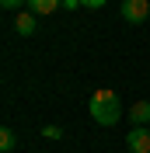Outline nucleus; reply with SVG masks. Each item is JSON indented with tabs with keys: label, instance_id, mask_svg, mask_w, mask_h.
<instances>
[{
	"label": "nucleus",
	"instance_id": "obj_10",
	"mask_svg": "<svg viewBox=\"0 0 150 153\" xmlns=\"http://www.w3.org/2000/svg\"><path fill=\"white\" fill-rule=\"evenodd\" d=\"M84 7H91V10H98V7H105V0H80Z\"/></svg>",
	"mask_w": 150,
	"mask_h": 153
},
{
	"label": "nucleus",
	"instance_id": "obj_2",
	"mask_svg": "<svg viewBox=\"0 0 150 153\" xmlns=\"http://www.w3.org/2000/svg\"><path fill=\"white\" fill-rule=\"evenodd\" d=\"M150 14V0H126L122 4V18L129 21V25H143Z\"/></svg>",
	"mask_w": 150,
	"mask_h": 153
},
{
	"label": "nucleus",
	"instance_id": "obj_6",
	"mask_svg": "<svg viewBox=\"0 0 150 153\" xmlns=\"http://www.w3.org/2000/svg\"><path fill=\"white\" fill-rule=\"evenodd\" d=\"M63 7V0H28V10L32 14H52V10Z\"/></svg>",
	"mask_w": 150,
	"mask_h": 153
},
{
	"label": "nucleus",
	"instance_id": "obj_4",
	"mask_svg": "<svg viewBox=\"0 0 150 153\" xmlns=\"http://www.w3.org/2000/svg\"><path fill=\"white\" fill-rule=\"evenodd\" d=\"M129 118H133V125H143V129H147V122H150V101H133Z\"/></svg>",
	"mask_w": 150,
	"mask_h": 153
},
{
	"label": "nucleus",
	"instance_id": "obj_3",
	"mask_svg": "<svg viewBox=\"0 0 150 153\" xmlns=\"http://www.w3.org/2000/svg\"><path fill=\"white\" fill-rule=\"evenodd\" d=\"M126 146H129L133 153H150V129H143V125H133L129 136H126Z\"/></svg>",
	"mask_w": 150,
	"mask_h": 153
},
{
	"label": "nucleus",
	"instance_id": "obj_9",
	"mask_svg": "<svg viewBox=\"0 0 150 153\" xmlns=\"http://www.w3.org/2000/svg\"><path fill=\"white\" fill-rule=\"evenodd\" d=\"M7 10H21V4H28V0H0Z\"/></svg>",
	"mask_w": 150,
	"mask_h": 153
},
{
	"label": "nucleus",
	"instance_id": "obj_11",
	"mask_svg": "<svg viewBox=\"0 0 150 153\" xmlns=\"http://www.w3.org/2000/svg\"><path fill=\"white\" fill-rule=\"evenodd\" d=\"M63 7L66 10H77V7H84V4H80V0H63Z\"/></svg>",
	"mask_w": 150,
	"mask_h": 153
},
{
	"label": "nucleus",
	"instance_id": "obj_8",
	"mask_svg": "<svg viewBox=\"0 0 150 153\" xmlns=\"http://www.w3.org/2000/svg\"><path fill=\"white\" fill-rule=\"evenodd\" d=\"M42 136H46V139H59V136H63V129H59V125H46V129H42Z\"/></svg>",
	"mask_w": 150,
	"mask_h": 153
},
{
	"label": "nucleus",
	"instance_id": "obj_1",
	"mask_svg": "<svg viewBox=\"0 0 150 153\" xmlns=\"http://www.w3.org/2000/svg\"><path fill=\"white\" fill-rule=\"evenodd\" d=\"M87 108H91V118L98 125H115L119 122V94H115V91H108V87H105V91H94L91 94V101H87Z\"/></svg>",
	"mask_w": 150,
	"mask_h": 153
},
{
	"label": "nucleus",
	"instance_id": "obj_5",
	"mask_svg": "<svg viewBox=\"0 0 150 153\" xmlns=\"http://www.w3.org/2000/svg\"><path fill=\"white\" fill-rule=\"evenodd\" d=\"M14 31H18V35H32V31H35V14H32V10H18Z\"/></svg>",
	"mask_w": 150,
	"mask_h": 153
},
{
	"label": "nucleus",
	"instance_id": "obj_7",
	"mask_svg": "<svg viewBox=\"0 0 150 153\" xmlns=\"http://www.w3.org/2000/svg\"><path fill=\"white\" fill-rule=\"evenodd\" d=\"M0 150H4V153L14 150V132H10V129H4V132H0Z\"/></svg>",
	"mask_w": 150,
	"mask_h": 153
}]
</instances>
